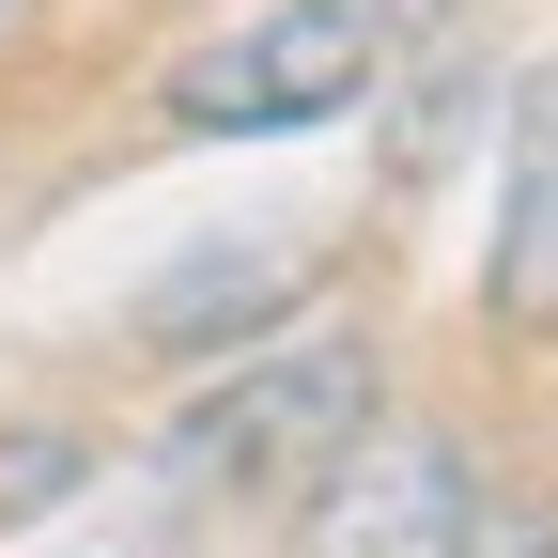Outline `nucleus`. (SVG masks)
Returning a JSON list of instances; mask_svg holds the SVG:
<instances>
[{"label": "nucleus", "instance_id": "obj_3", "mask_svg": "<svg viewBox=\"0 0 558 558\" xmlns=\"http://www.w3.org/2000/svg\"><path fill=\"white\" fill-rule=\"evenodd\" d=\"M465 497H481V465L450 435L373 418V435L311 481V558H465Z\"/></svg>", "mask_w": 558, "mask_h": 558}, {"label": "nucleus", "instance_id": "obj_2", "mask_svg": "<svg viewBox=\"0 0 558 558\" xmlns=\"http://www.w3.org/2000/svg\"><path fill=\"white\" fill-rule=\"evenodd\" d=\"M403 47H418L403 0H264L171 62L156 109H171V140H311L341 109H373Z\"/></svg>", "mask_w": 558, "mask_h": 558}, {"label": "nucleus", "instance_id": "obj_1", "mask_svg": "<svg viewBox=\"0 0 558 558\" xmlns=\"http://www.w3.org/2000/svg\"><path fill=\"white\" fill-rule=\"evenodd\" d=\"M388 418V388H373V341H341V326H311V341H264L248 373H218L171 435H156V481L171 497H311V481L341 465Z\"/></svg>", "mask_w": 558, "mask_h": 558}, {"label": "nucleus", "instance_id": "obj_4", "mask_svg": "<svg viewBox=\"0 0 558 558\" xmlns=\"http://www.w3.org/2000/svg\"><path fill=\"white\" fill-rule=\"evenodd\" d=\"M311 295V248H279V233H218V248H186L140 279V357H233V341H279V311Z\"/></svg>", "mask_w": 558, "mask_h": 558}, {"label": "nucleus", "instance_id": "obj_8", "mask_svg": "<svg viewBox=\"0 0 558 558\" xmlns=\"http://www.w3.org/2000/svg\"><path fill=\"white\" fill-rule=\"evenodd\" d=\"M62 558H171V543H62Z\"/></svg>", "mask_w": 558, "mask_h": 558}, {"label": "nucleus", "instance_id": "obj_9", "mask_svg": "<svg viewBox=\"0 0 558 558\" xmlns=\"http://www.w3.org/2000/svg\"><path fill=\"white\" fill-rule=\"evenodd\" d=\"M435 16H450V0H403V32H435Z\"/></svg>", "mask_w": 558, "mask_h": 558}, {"label": "nucleus", "instance_id": "obj_5", "mask_svg": "<svg viewBox=\"0 0 558 558\" xmlns=\"http://www.w3.org/2000/svg\"><path fill=\"white\" fill-rule=\"evenodd\" d=\"M481 311L512 341L558 326V62H527L512 94V156H497V264H481Z\"/></svg>", "mask_w": 558, "mask_h": 558}, {"label": "nucleus", "instance_id": "obj_6", "mask_svg": "<svg viewBox=\"0 0 558 558\" xmlns=\"http://www.w3.org/2000/svg\"><path fill=\"white\" fill-rule=\"evenodd\" d=\"M94 435L78 418H0V527H32V512H62V497H94Z\"/></svg>", "mask_w": 558, "mask_h": 558}, {"label": "nucleus", "instance_id": "obj_7", "mask_svg": "<svg viewBox=\"0 0 558 558\" xmlns=\"http://www.w3.org/2000/svg\"><path fill=\"white\" fill-rule=\"evenodd\" d=\"M465 558H558V497H512V481H481V497H465Z\"/></svg>", "mask_w": 558, "mask_h": 558}]
</instances>
